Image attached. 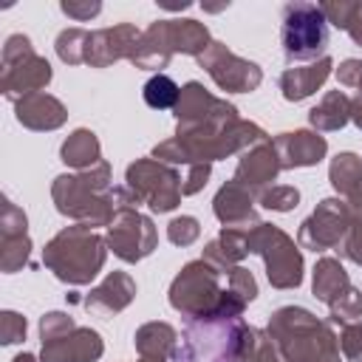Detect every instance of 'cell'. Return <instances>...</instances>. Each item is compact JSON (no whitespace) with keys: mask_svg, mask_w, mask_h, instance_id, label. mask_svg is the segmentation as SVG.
<instances>
[{"mask_svg":"<svg viewBox=\"0 0 362 362\" xmlns=\"http://www.w3.org/2000/svg\"><path fill=\"white\" fill-rule=\"evenodd\" d=\"M257 204L272 212H291L300 204V189L291 184H272L257 195Z\"/></svg>","mask_w":362,"mask_h":362,"instance_id":"d6a6232c","label":"cell"},{"mask_svg":"<svg viewBox=\"0 0 362 362\" xmlns=\"http://www.w3.org/2000/svg\"><path fill=\"white\" fill-rule=\"evenodd\" d=\"M348 206H351L354 212H362V189H356V192L348 198Z\"/></svg>","mask_w":362,"mask_h":362,"instance_id":"f6af8a7d","label":"cell"},{"mask_svg":"<svg viewBox=\"0 0 362 362\" xmlns=\"http://www.w3.org/2000/svg\"><path fill=\"white\" fill-rule=\"evenodd\" d=\"M105 240L119 260L139 263L156 252L158 232H156V223L139 212V206H122L116 209L110 226L105 229Z\"/></svg>","mask_w":362,"mask_h":362,"instance_id":"7c38bea8","label":"cell"},{"mask_svg":"<svg viewBox=\"0 0 362 362\" xmlns=\"http://www.w3.org/2000/svg\"><path fill=\"white\" fill-rule=\"evenodd\" d=\"M124 187L130 189V195L139 204H147L150 212H173L181 204V173L178 167H170L158 158H136L127 170H124Z\"/></svg>","mask_w":362,"mask_h":362,"instance_id":"8fae6325","label":"cell"},{"mask_svg":"<svg viewBox=\"0 0 362 362\" xmlns=\"http://www.w3.org/2000/svg\"><path fill=\"white\" fill-rule=\"evenodd\" d=\"M141 31L133 23H116L110 28H96L88 37L85 48V65L90 68H107L119 59H133L139 48Z\"/></svg>","mask_w":362,"mask_h":362,"instance_id":"9a60e30c","label":"cell"},{"mask_svg":"<svg viewBox=\"0 0 362 362\" xmlns=\"http://www.w3.org/2000/svg\"><path fill=\"white\" fill-rule=\"evenodd\" d=\"M339 257L362 266V212H354L351 209V223H348V232L342 238V243L337 246Z\"/></svg>","mask_w":362,"mask_h":362,"instance_id":"e575fe53","label":"cell"},{"mask_svg":"<svg viewBox=\"0 0 362 362\" xmlns=\"http://www.w3.org/2000/svg\"><path fill=\"white\" fill-rule=\"evenodd\" d=\"M59 158H62L68 167H74L76 173H79V170H90V167H96V164L102 161V144H99V139H96L93 130L76 127V130L62 141Z\"/></svg>","mask_w":362,"mask_h":362,"instance_id":"4316f807","label":"cell"},{"mask_svg":"<svg viewBox=\"0 0 362 362\" xmlns=\"http://www.w3.org/2000/svg\"><path fill=\"white\" fill-rule=\"evenodd\" d=\"M88 37L90 31L85 28H62L57 34V57L65 62V65H82L85 62V48H88Z\"/></svg>","mask_w":362,"mask_h":362,"instance_id":"1f68e13d","label":"cell"},{"mask_svg":"<svg viewBox=\"0 0 362 362\" xmlns=\"http://www.w3.org/2000/svg\"><path fill=\"white\" fill-rule=\"evenodd\" d=\"M107 260V240L85 223L59 229L42 249V263L68 286H88Z\"/></svg>","mask_w":362,"mask_h":362,"instance_id":"5b68a950","label":"cell"},{"mask_svg":"<svg viewBox=\"0 0 362 362\" xmlns=\"http://www.w3.org/2000/svg\"><path fill=\"white\" fill-rule=\"evenodd\" d=\"M59 8H62L65 17H71L76 23H85V20H90L102 11V3L99 0H62Z\"/></svg>","mask_w":362,"mask_h":362,"instance_id":"ab89813d","label":"cell"},{"mask_svg":"<svg viewBox=\"0 0 362 362\" xmlns=\"http://www.w3.org/2000/svg\"><path fill=\"white\" fill-rule=\"evenodd\" d=\"M280 170L283 167H280V158H277L274 144L269 139H263V141H257V144H252L249 150L240 153L232 178L238 184H243L246 189H252L255 195H260L266 187H272V181L277 178Z\"/></svg>","mask_w":362,"mask_h":362,"instance_id":"e0dca14e","label":"cell"},{"mask_svg":"<svg viewBox=\"0 0 362 362\" xmlns=\"http://www.w3.org/2000/svg\"><path fill=\"white\" fill-rule=\"evenodd\" d=\"M280 45L288 62H317L328 48V20L317 3H286L280 23Z\"/></svg>","mask_w":362,"mask_h":362,"instance_id":"52a82bcc","label":"cell"},{"mask_svg":"<svg viewBox=\"0 0 362 362\" xmlns=\"http://www.w3.org/2000/svg\"><path fill=\"white\" fill-rule=\"evenodd\" d=\"M337 79H339L342 88H359V79H362V59H345V62H339Z\"/></svg>","mask_w":362,"mask_h":362,"instance_id":"7bdbcfd3","label":"cell"},{"mask_svg":"<svg viewBox=\"0 0 362 362\" xmlns=\"http://www.w3.org/2000/svg\"><path fill=\"white\" fill-rule=\"evenodd\" d=\"M331 71H334L331 57H322V59L308 62V65L286 68V71L280 74L283 99H286V102H303V99H308L311 93H317V88L325 85V79L331 76Z\"/></svg>","mask_w":362,"mask_h":362,"instance_id":"44dd1931","label":"cell"},{"mask_svg":"<svg viewBox=\"0 0 362 362\" xmlns=\"http://www.w3.org/2000/svg\"><path fill=\"white\" fill-rule=\"evenodd\" d=\"M209 173H212V164H192V167H187L184 181H181L184 195H195V192H201V189L206 187V181H209Z\"/></svg>","mask_w":362,"mask_h":362,"instance_id":"60d3db41","label":"cell"},{"mask_svg":"<svg viewBox=\"0 0 362 362\" xmlns=\"http://www.w3.org/2000/svg\"><path fill=\"white\" fill-rule=\"evenodd\" d=\"M339 351L348 362H362V320L339 325Z\"/></svg>","mask_w":362,"mask_h":362,"instance_id":"8d00e7d4","label":"cell"},{"mask_svg":"<svg viewBox=\"0 0 362 362\" xmlns=\"http://www.w3.org/2000/svg\"><path fill=\"white\" fill-rule=\"evenodd\" d=\"M141 96H144V102H147L153 110H175L178 96H181V88H178L167 74H153V76L144 82Z\"/></svg>","mask_w":362,"mask_h":362,"instance_id":"4dcf8cb0","label":"cell"},{"mask_svg":"<svg viewBox=\"0 0 362 362\" xmlns=\"http://www.w3.org/2000/svg\"><path fill=\"white\" fill-rule=\"evenodd\" d=\"M40 342L42 362H96L105 354L102 337L88 325H76L65 311H48L40 317Z\"/></svg>","mask_w":362,"mask_h":362,"instance_id":"8992f818","label":"cell"},{"mask_svg":"<svg viewBox=\"0 0 362 362\" xmlns=\"http://www.w3.org/2000/svg\"><path fill=\"white\" fill-rule=\"evenodd\" d=\"M351 223V206L342 198H322L317 209L300 223L297 243L311 252H325L337 249L348 232Z\"/></svg>","mask_w":362,"mask_h":362,"instance_id":"5bb4252c","label":"cell"},{"mask_svg":"<svg viewBox=\"0 0 362 362\" xmlns=\"http://www.w3.org/2000/svg\"><path fill=\"white\" fill-rule=\"evenodd\" d=\"M133 297H136V280L127 272H110L99 286L90 288V294H85L82 305L96 308L102 314H119L133 303Z\"/></svg>","mask_w":362,"mask_h":362,"instance_id":"7402d4cb","label":"cell"},{"mask_svg":"<svg viewBox=\"0 0 362 362\" xmlns=\"http://www.w3.org/2000/svg\"><path fill=\"white\" fill-rule=\"evenodd\" d=\"M23 339H25V317H20L17 311H3L0 314V342L14 345Z\"/></svg>","mask_w":362,"mask_h":362,"instance_id":"f35d334b","label":"cell"},{"mask_svg":"<svg viewBox=\"0 0 362 362\" xmlns=\"http://www.w3.org/2000/svg\"><path fill=\"white\" fill-rule=\"evenodd\" d=\"M198 65L212 76V82L226 93H252L263 82V71L257 62L238 57L223 42L212 40L209 48L198 57Z\"/></svg>","mask_w":362,"mask_h":362,"instance_id":"4fadbf2b","label":"cell"},{"mask_svg":"<svg viewBox=\"0 0 362 362\" xmlns=\"http://www.w3.org/2000/svg\"><path fill=\"white\" fill-rule=\"evenodd\" d=\"M28 255H31L28 218L11 198H3V212H0V272H6V274L20 272L28 263Z\"/></svg>","mask_w":362,"mask_h":362,"instance_id":"2e32d148","label":"cell"},{"mask_svg":"<svg viewBox=\"0 0 362 362\" xmlns=\"http://www.w3.org/2000/svg\"><path fill=\"white\" fill-rule=\"evenodd\" d=\"M280 167L283 170H297V167H314L325 158L328 153V141L325 136H320L317 130H288V133H277L272 139Z\"/></svg>","mask_w":362,"mask_h":362,"instance_id":"d6986e66","label":"cell"},{"mask_svg":"<svg viewBox=\"0 0 362 362\" xmlns=\"http://www.w3.org/2000/svg\"><path fill=\"white\" fill-rule=\"evenodd\" d=\"M173 59V45H170V28L167 20H156L141 31L139 48L133 54V65L141 71H156L161 74V68H167V62Z\"/></svg>","mask_w":362,"mask_h":362,"instance_id":"603a6c76","label":"cell"},{"mask_svg":"<svg viewBox=\"0 0 362 362\" xmlns=\"http://www.w3.org/2000/svg\"><path fill=\"white\" fill-rule=\"evenodd\" d=\"M221 269L206 263L204 257L189 260L170 283V305L189 322V320H209V317H243L249 305L238 297L229 286H221Z\"/></svg>","mask_w":362,"mask_h":362,"instance_id":"277c9868","label":"cell"},{"mask_svg":"<svg viewBox=\"0 0 362 362\" xmlns=\"http://www.w3.org/2000/svg\"><path fill=\"white\" fill-rule=\"evenodd\" d=\"M226 286H229L238 297H243L246 303H252V300L257 297V280H255V274H252L246 266H232L229 274H226Z\"/></svg>","mask_w":362,"mask_h":362,"instance_id":"74e56055","label":"cell"},{"mask_svg":"<svg viewBox=\"0 0 362 362\" xmlns=\"http://www.w3.org/2000/svg\"><path fill=\"white\" fill-rule=\"evenodd\" d=\"M133 345H136V354L141 359L173 362L175 359V348H178V331L170 322L153 320V322H144L141 328H136Z\"/></svg>","mask_w":362,"mask_h":362,"instance_id":"cb8c5ba5","label":"cell"},{"mask_svg":"<svg viewBox=\"0 0 362 362\" xmlns=\"http://www.w3.org/2000/svg\"><path fill=\"white\" fill-rule=\"evenodd\" d=\"M139 362H156V359H139Z\"/></svg>","mask_w":362,"mask_h":362,"instance_id":"7dc6e473","label":"cell"},{"mask_svg":"<svg viewBox=\"0 0 362 362\" xmlns=\"http://www.w3.org/2000/svg\"><path fill=\"white\" fill-rule=\"evenodd\" d=\"M14 116H17V122L23 127L45 133V130L62 127L65 119H68V110L57 96L40 90V93H28L20 102H14Z\"/></svg>","mask_w":362,"mask_h":362,"instance_id":"ffe728a7","label":"cell"},{"mask_svg":"<svg viewBox=\"0 0 362 362\" xmlns=\"http://www.w3.org/2000/svg\"><path fill=\"white\" fill-rule=\"evenodd\" d=\"M328 322L337 328V325H348V322H356L362 317V291L359 288H348L337 303L328 305Z\"/></svg>","mask_w":362,"mask_h":362,"instance_id":"836d02e7","label":"cell"},{"mask_svg":"<svg viewBox=\"0 0 362 362\" xmlns=\"http://www.w3.org/2000/svg\"><path fill=\"white\" fill-rule=\"evenodd\" d=\"M266 334L277 345L283 362H345L334 325L314 317L308 308H277L269 317Z\"/></svg>","mask_w":362,"mask_h":362,"instance_id":"3957f363","label":"cell"},{"mask_svg":"<svg viewBox=\"0 0 362 362\" xmlns=\"http://www.w3.org/2000/svg\"><path fill=\"white\" fill-rule=\"evenodd\" d=\"M249 362H283L277 345L272 342V337L266 331H257V345H255V354Z\"/></svg>","mask_w":362,"mask_h":362,"instance_id":"b9f144b4","label":"cell"},{"mask_svg":"<svg viewBox=\"0 0 362 362\" xmlns=\"http://www.w3.org/2000/svg\"><path fill=\"white\" fill-rule=\"evenodd\" d=\"M11 362H42V359H37L34 354H17Z\"/></svg>","mask_w":362,"mask_h":362,"instance_id":"bcb514c9","label":"cell"},{"mask_svg":"<svg viewBox=\"0 0 362 362\" xmlns=\"http://www.w3.org/2000/svg\"><path fill=\"white\" fill-rule=\"evenodd\" d=\"M351 122H354V124L362 130V90H359V93L351 99Z\"/></svg>","mask_w":362,"mask_h":362,"instance_id":"ee69618b","label":"cell"},{"mask_svg":"<svg viewBox=\"0 0 362 362\" xmlns=\"http://www.w3.org/2000/svg\"><path fill=\"white\" fill-rule=\"evenodd\" d=\"M255 204H257V195L232 178L215 192L212 212L221 221V226H226V229H252L260 223Z\"/></svg>","mask_w":362,"mask_h":362,"instance_id":"ac0fdd59","label":"cell"},{"mask_svg":"<svg viewBox=\"0 0 362 362\" xmlns=\"http://www.w3.org/2000/svg\"><path fill=\"white\" fill-rule=\"evenodd\" d=\"M51 198L59 215L85 223V226H110L116 209L122 206H139V201L130 195L127 187H113L110 181V164L102 158L90 170L79 173H62L51 184Z\"/></svg>","mask_w":362,"mask_h":362,"instance_id":"6da1fadb","label":"cell"},{"mask_svg":"<svg viewBox=\"0 0 362 362\" xmlns=\"http://www.w3.org/2000/svg\"><path fill=\"white\" fill-rule=\"evenodd\" d=\"M351 288V277L345 272V266L337 257H320L314 266V277H311V291L320 303L331 305L337 303L345 291Z\"/></svg>","mask_w":362,"mask_h":362,"instance_id":"d4e9b609","label":"cell"},{"mask_svg":"<svg viewBox=\"0 0 362 362\" xmlns=\"http://www.w3.org/2000/svg\"><path fill=\"white\" fill-rule=\"evenodd\" d=\"M54 71L45 57H40L25 34H11L3 45L0 62V90L8 102H20L28 93H40L51 82Z\"/></svg>","mask_w":362,"mask_h":362,"instance_id":"ba28073f","label":"cell"},{"mask_svg":"<svg viewBox=\"0 0 362 362\" xmlns=\"http://www.w3.org/2000/svg\"><path fill=\"white\" fill-rule=\"evenodd\" d=\"M320 8L334 28L348 31L351 40L362 45V0H331V3H320Z\"/></svg>","mask_w":362,"mask_h":362,"instance_id":"f546056e","label":"cell"},{"mask_svg":"<svg viewBox=\"0 0 362 362\" xmlns=\"http://www.w3.org/2000/svg\"><path fill=\"white\" fill-rule=\"evenodd\" d=\"M249 255H260L266 263V277L272 288L288 291L303 283V252L294 238H288L274 223H257L249 229Z\"/></svg>","mask_w":362,"mask_h":362,"instance_id":"9c48e42d","label":"cell"},{"mask_svg":"<svg viewBox=\"0 0 362 362\" xmlns=\"http://www.w3.org/2000/svg\"><path fill=\"white\" fill-rule=\"evenodd\" d=\"M175 136L178 139H204L218 133L223 124L240 119L238 107L226 99H218L215 93H209L201 82H187L181 88L178 105H175Z\"/></svg>","mask_w":362,"mask_h":362,"instance_id":"30bf717a","label":"cell"},{"mask_svg":"<svg viewBox=\"0 0 362 362\" xmlns=\"http://www.w3.org/2000/svg\"><path fill=\"white\" fill-rule=\"evenodd\" d=\"M167 28H170V45H173V54H187V57H201L212 37H209V28L198 20H167Z\"/></svg>","mask_w":362,"mask_h":362,"instance_id":"83f0119b","label":"cell"},{"mask_svg":"<svg viewBox=\"0 0 362 362\" xmlns=\"http://www.w3.org/2000/svg\"><path fill=\"white\" fill-rule=\"evenodd\" d=\"M328 181L339 195L351 198L356 189H362V158L356 153H337L328 167Z\"/></svg>","mask_w":362,"mask_h":362,"instance_id":"f1b7e54d","label":"cell"},{"mask_svg":"<svg viewBox=\"0 0 362 362\" xmlns=\"http://www.w3.org/2000/svg\"><path fill=\"white\" fill-rule=\"evenodd\" d=\"M198 235H201V223L192 215H181V218H173L167 223V240L173 246H181V249L184 246H192L198 240Z\"/></svg>","mask_w":362,"mask_h":362,"instance_id":"d590c367","label":"cell"},{"mask_svg":"<svg viewBox=\"0 0 362 362\" xmlns=\"http://www.w3.org/2000/svg\"><path fill=\"white\" fill-rule=\"evenodd\" d=\"M351 122V96L345 90H328L320 105H314L308 110V124L317 133H331V130H342Z\"/></svg>","mask_w":362,"mask_h":362,"instance_id":"484cf974","label":"cell"},{"mask_svg":"<svg viewBox=\"0 0 362 362\" xmlns=\"http://www.w3.org/2000/svg\"><path fill=\"white\" fill-rule=\"evenodd\" d=\"M257 345V328L243 317L189 320L181 331L173 362H249Z\"/></svg>","mask_w":362,"mask_h":362,"instance_id":"7a4b0ae2","label":"cell"},{"mask_svg":"<svg viewBox=\"0 0 362 362\" xmlns=\"http://www.w3.org/2000/svg\"><path fill=\"white\" fill-rule=\"evenodd\" d=\"M356 90H362V79H359V88H356Z\"/></svg>","mask_w":362,"mask_h":362,"instance_id":"c3c4849f","label":"cell"}]
</instances>
